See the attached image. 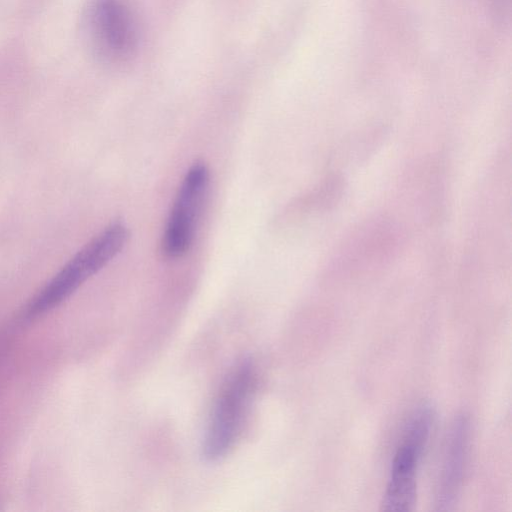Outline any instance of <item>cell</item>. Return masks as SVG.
<instances>
[{
	"label": "cell",
	"mask_w": 512,
	"mask_h": 512,
	"mask_svg": "<svg viewBox=\"0 0 512 512\" xmlns=\"http://www.w3.org/2000/svg\"><path fill=\"white\" fill-rule=\"evenodd\" d=\"M128 238L129 231L123 223L106 227L46 284L29 305L28 314H42L67 299L120 253Z\"/></svg>",
	"instance_id": "6da1fadb"
},
{
	"label": "cell",
	"mask_w": 512,
	"mask_h": 512,
	"mask_svg": "<svg viewBox=\"0 0 512 512\" xmlns=\"http://www.w3.org/2000/svg\"><path fill=\"white\" fill-rule=\"evenodd\" d=\"M435 408L422 401L412 411L393 458L389 482L381 501V510L405 512L414 508L417 496L416 471L428 442Z\"/></svg>",
	"instance_id": "7a4b0ae2"
},
{
	"label": "cell",
	"mask_w": 512,
	"mask_h": 512,
	"mask_svg": "<svg viewBox=\"0 0 512 512\" xmlns=\"http://www.w3.org/2000/svg\"><path fill=\"white\" fill-rule=\"evenodd\" d=\"M254 383L255 370L248 359L239 363L227 377L213 407L204 437L202 455L206 461L220 460L234 445Z\"/></svg>",
	"instance_id": "3957f363"
},
{
	"label": "cell",
	"mask_w": 512,
	"mask_h": 512,
	"mask_svg": "<svg viewBox=\"0 0 512 512\" xmlns=\"http://www.w3.org/2000/svg\"><path fill=\"white\" fill-rule=\"evenodd\" d=\"M85 24L89 44L101 61L121 64L134 55L137 23L126 0H91Z\"/></svg>",
	"instance_id": "277c9868"
},
{
	"label": "cell",
	"mask_w": 512,
	"mask_h": 512,
	"mask_svg": "<svg viewBox=\"0 0 512 512\" xmlns=\"http://www.w3.org/2000/svg\"><path fill=\"white\" fill-rule=\"evenodd\" d=\"M210 172L203 162L194 163L177 191L162 238L168 258L183 256L192 245L209 187Z\"/></svg>",
	"instance_id": "5b68a950"
},
{
	"label": "cell",
	"mask_w": 512,
	"mask_h": 512,
	"mask_svg": "<svg viewBox=\"0 0 512 512\" xmlns=\"http://www.w3.org/2000/svg\"><path fill=\"white\" fill-rule=\"evenodd\" d=\"M397 246V233L392 224L376 218L352 231L329 264H386Z\"/></svg>",
	"instance_id": "8992f818"
},
{
	"label": "cell",
	"mask_w": 512,
	"mask_h": 512,
	"mask_svg": "<svg viewBox=\"0 0 512 512\" xmlns=\"http://www.w3.org/2000/svg\"><path fill=\"white\" fill-rule=\"evenodd\" d=\"M470 421L464 414H458L449 429L446 439L441 474L435 494V510L448 511L455 505L463 483Z\"/></svg>",
	"instance_id": "52a82bcc"
}]
</instances>
